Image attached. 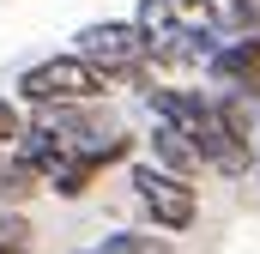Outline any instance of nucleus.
<instances>
[{
  "label": "nucleus",
  "instance_id": "obj_6",
  "mask_svg": "<svg viewBox=\"0 0 260 254\" xmlns=\"http://www.w3.org/2000/svg\"><path fill=\"white\" fill-rule=\"evenodd\" d=\"M145 151H151L145 164H157L164 176H182V182H194L200 170H206V164H200V151L188 145V133H176V127H164V121H151V133H145Z\"/></svg>",
  "mask_w": 260,
  "mask_h": 254
},
{
  "label": "nucleus",
  "instance_id": "obj_9",
  "mask_svg": "<svg viewBox=\"0 0 260 254\" xmlns=\"http://www.w3.org/2000/svg\"><path fill=\"white\" fill-rule=\"evenodd\" d=\"M91 254H170V236H151V230H109Z\"/></svg>",
  "mask_w": 260,
  "mask_h": 254
},
{
  "label": "nucleus",
  "instance_id": "obj_12",
  "mask_svg": "<svg viewBox=\"0 0 260 254\" xmlns=\"http://www.w3.org/2000/svg\"><path fill=\"white\" fill-rule=\"evenodd\" d=\"M254 176H260V133H254Z\"/></svg>",
  "mask_w": 260,
  "mask_h": 254
},
{
  "label": "nucleus",
  "instance_id": "obj_4",
  "mask_svg": "<svg viewBox=\"0 0 260 254\" xmlns=\"http://www.w3.org/2000/svg\"><path fill=\"white\" fill-rule=\"evenodd\" d=\"M133 145H139L133 133H115V139H103V145L67 151L43 188H49V194H61V200H85V194L97 188V176H103V170H115V164H127V157H133Z\"/></svg>",
  "mask_w": 260,
  "mask_h": 254
},
{
  "label": "nucleus",
  "instance_id": "obj_1",
  "mask_svg": "<svg viewBox=\"0 0 260 254\" xmlns=\"http://www.w3.org/2000/svg\"><path fill=\"white\" fill-rule=\"evenodd\" d=\"M115 85L97 73L91 61H79L73 49L67 55H49V61H37V67H24L18 73V85H12V103L18 109H85V103H103Z\"/></svg>",
  "mask_w": 260,
  "mask_h": 254
},
{
  "label": "nucleus",
  "instance_id": "obj_5",
  "mask_svg": "<svg viewBox=\"0 0 260 254\" xmlns=\"http://www.w3.org/2000/svg\"><path fill=\"white\" fill-rule=\"evenodd\" d=\"M206 79H212V91H224V97L260 103V30L224 37V43L212 49V61H206Z\"/></svg>",
  "mask_w": 260,
  "mask_h": 254
},
{
  "label": "nucleus",
  "instance_id": "obj_8",
  "mask_svg": "<svg viewBox=\"0 0 260 254\" xmlns=\"http://www.w3.org/2000/svg\"><path fill=\"white\" fill-rule=\"evenodd\" d=\"M212 30H218V43L260 30V0H212Z\"/></svg>",
  "mask_w": 260,
  "mask_h": 254
},
{
  "label": "nucleus",
  "instance_id": "obj_13",
  "mask_svg": "<svg viewBox=\"0 0 260 254\" xmlns=\"http://www.w3.org/2000/svg\"><path fill=\"white\" fill-rule=\"evenodd\" d=\"M85 254H91V248H85Z\"/></svg>",
  "mask_w": 260,
  "mask_h": 254
},
{
  "label": "nucleus",
  "instance_id": "obj_11",
  "mask_svg": "<svg viewBox=\"0 0 260 254\" xmlns=\"http://www.w3.org/2000/svg\"><path fill=\"white\" fill-rule=\"evenodd\" d=\"M0 254H30V242H0Z\"/></svg>",
  "mask_w": 260,
  "mask_h": 254
},
{
  "label": "nucleus",
  "instance_id": "obj_7",
  "mask_svg": "<svg viewBox=\"0 0 260 254\" xmlns=\"http://www.w3.org/2000/svg\"><path fill=\"white\" fill-rule=\"evenodd\" d=\"M37 194H43V176L6 151V157H0V212H18V206L37 200Z\"/></svg>",
  "mask_w": 260,
  "mask_h": 254
},
{
  "label": "nucleus",
  "instance_id": "obj_3",
  "mask_svg": "<svg viewBox=\"0 0 260 254\" xmlns=\"http://www.w3.org/2000/svg\"><path fill=\"white\" fill-rule=\"evenodd\" d=\"M133 182V200L145 206V218H151V230H164V236H182V230H194L200 218V188L194 182H182V176H164L157 164H133L127 170Z\"/></svg>",
  "mask_w": 260,
  "mask_h": 254
},
{
  "label": "nucleus",
  "instance_id": "obj_10",
  "mask_svg": "<svg viewBox=\"0 0 260 254\" xmlns=\"http://www.w3.org/2000/svg\"><path fill=\"white\" fill-rule=\"evenodd\" d=\"M24 127H30V121H24V109H18L12 97H0V157H6V151L24 139Z\"/></svg>",
  "mask_w": 260,
  "mask_h": 254
},
{
  "label": "nucleus",
  "instance_id": "obj_2",
  "mask_svg": "<svg viewBox=\"0 0 260 254\" xmlns=\"http://www.w3.org/2000/svg\"><path fill=\"white\" fill-rule=\"evenodd\" d=\"M73 55L91 61L109 85H139V91L157 85L151 79V61H145V37H139L133 18H97V24H85L73 37Z\"/></svg>",
  "mask_w": 260,
  "mask_h": 254
}]
</instances>
